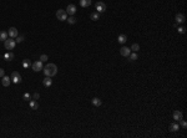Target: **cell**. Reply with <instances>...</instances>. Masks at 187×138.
Here are the masks:
<instances>
[{
    "label": "cell",
    "instance_id": "1",
    "mask_svg": "<svg viewBox=\"0 0 187 138\" xmlns=\"http://www.w3.org/2000/svg\"><path fill=\"white\" fill-rule=\"evenodd\" d=\"M43 70H44V73L46 76H49V77H52V76H55L56 73H58V66H56L55 64H47Z\"/></svg>",
    "mask_w": 187,
    "mask_h": 138
},
{
    "label": "cell",
    "instance_id": "2",
    "mask_svg": "<svg viewBox=\"0 0 187 138\" xmlns=\"http://www.w3.org/2000/svg\"><path fill=\"white\" fill-rule=\"evenodd\" d=\"M56 17H58V20H60V21H66V19H67V13H66V10L59 9L58 11H56Z\"/></svg>",
    "mask_w": 187,
    "mask_h": 138
},
{
    "label": "cell",
    "instance_id": "3",
    "mask_svg": "<svg viewBox=\"0 0 187 138\" xmlns=\"http://www.w3.org/2000/svg\"><path fill=\"white\" fill-rule=\"evenodd\" d=\"M15 45H16V42H15V40H13L11 37H10V39H6V40L4 41V46H5L6 50H13V49L15 47Z\"/></svg>",
    "mask_w": 187,
    "mask_h": 138
},
{
    "label": "cell",
    "instance_id": "4",
    "mask_svg": "<svg viewBox=\"0 0 187 138\" xmlns=\"http://www.w3.org/2000/svg\"><path fill=\"white\" fill-rule=\"evenodd\" d=\"M11 82H14V83H20L21 82V76H20V73H19L17 71H14L13 73H11Z\"/></svg>",
    "mask_w": 187,
    "mask_h": 138
},
{
    "label": "cell",
    "instance_id": "5",
    "mask_svg": "<svg viewBox=\"0 0 187 138\" xmlns=\"http://www.w3.org/2000/svg\"><path fill=\"white\" fill-rule=\"evenodd\" d=\"M31 67H32V70H34L35 72H39V71H41V70L44 69V66H43V62H41L40 60H39V61H35V62H32Z\"/></svg>",
    "mask_w": 187,
    "mask_h": 138
},
{
    "label": "cell",
    "instance_id": "6",
    "mask_svg": "<svg viewBox=\"0 0 187 138\" xmlns=\"http://www.w3.org/2000/svg\"><path fill=\"white\" fill-rule=\"evenodd\" d=\"M95 8H96V11H97L99 14H101V13H104V11L106 10V5H105V3H102V1H97V3L95 4Z\"/></svg>",
    "mask_w": 187,
    "mask_h": 138
},
{
    "label": "cell",
    "instance_id": "7",
    "mask_svg": "<svg viewBox=\"0 0 187 138\" xmlns=\"http://www.w3.org/2000/svg\"><path fill=\"white\" fill-rule=\"evenodd\" d=\"M66 13H67V15H75V13H76V6L74 4H69L67 8H66Z\"/></svg>",
    "mask_w": 187,
    "mask_h": 138
},
{
    "label": "cell",
    "instance_id": "8",
    "mask_svg": "<svg viewBox=\"0 0 187 138\" xmlns=\"http://www.w3.org/2000/svg\"><path fill=\"white\" fill-rule=\"evenodd\" d=\"M10 82H11V78H10L9 76H5V75H4V76L1 77V83H3L4 87H8V86L10 85Z\"/></svg>",
    "mask_w": 187,
    "mask_h": 138
},
{
    "label": "cell",
    "instance_id": "9",
    "mask_svg": "<svg viewBox=\"0 0 187 138\" xmlns=\"http://www.w3.org/2000/svg\"><path fill=\"white\" fill-rule=\"evenodd\" d=\"M8 35H9L11 39L16 37V36L19 35V32H17V29H16V28H10V29H9V31H8Z\"/></svg>",
    "mask_w": 187,
    "mask_h": 138
},
{
    "label": "cell",
    "instance_id": "10",
    "mask_svg": "<svg viewBox=\"0 0 187 138\" xmlns=\"http://www.w3.org/2000/svg\"><path fill=\"white\" fill-rule=\"evenodd\" d=\"M120 54H121L122 56L127 57V56L131 54V49H130V47H126V46H124V47H121V49H120Z\"/></svg>",
    "mask_w": 187,
    "mask_h": 138
},
{
    "label": "cell",
    "instance_id": "11",
    "mask_svg": "<svg viewBox=\"0 0 187 138\" xmlns=\"http://www.w3.org/2000/svg\"><path fill=\"white\" fill-rule=\"evenodd\" d=\"M172 117H173V120H175L176 122H178V121L182 120V112H181V111H175L173 114H172Z\"/></svg>",
    "mask_w": 187,
    "mask_h": 138
},
{
    "label": "cell",
    "instance_id": "12",
    "mask_svg": "<svg viewBox=\"0 0 187 138\" xmlns=\"http://www.w3.org/2000/svg\"><path fill=\"white\" fill-rule=\"evenodd\" d=\"M43 83H44V86L45 87H50L51 85H52V80H51V77H49V76H46L44 80H43Z\"/></svg>",
    "mask_w": 187,
    "mask_h": 138
},
{
    "label": "cell",
    "instance_id": "13",
    "mask_svg": "<svg viewBox=\"0 0 187 138\" xmlns=\"http://www.w3.org/2000/svg\"><path fill=\"white\" fill-rule=\"evenodd\" d=\"M91 102H92V105H94V106H96V107H100V106L102 105V101L100 100L99 97H94L92 100H91Z\"/></svg>",
    "mask_w": 187,
    "mask_h": 138
},
{
    "label": "cell",
    "instance_id": "14",
    "mask_svg": "<svg viewBox=\"0 0 187 138\" xmlns=\"http://www.w3.org/2000/svg\"><path fill=\"white\" fill-rule=\"evenodd\" d=\"M176 23H177V24L185 23V15H183V14H177V15H176Z\"/></svg>",
    "mask_w": 187,
    "mask_h": 138
},
{
    "label": "cell",
    "instance_id": "15",
    "mask_svg": "<svg viewBox=\"0 0 187 138\" xmlns=\"http://www.w3.org/2000/svg\"><path fill=\"white\" fill-rule=\"evenodd\" d=\"M117 41H119L120 44H125V42L127 41V36H126L125 34H121V35H119V37H117Z\"/></svg>",
    "mask_w": 187,
    "mask_h": 138
},
{
    "label": "cell",
    "instance_id": "16",
    "mask_svg": "<svg viewBox=\"0 0 187 138\" xmlns=\"http://www.w3.org/2000/svg\"><path fill=\"white\" fill-rule=\"evenodd\" d=\"M91 5V0H80V6L82 8H87Z\"/></svg>",
    "mask_w": 187,
    "mask_h": 138
},
{
    "label": "cell",
    "instance_id": "17",
    "mask_svg": "<svg viewBox=\"0 0 187 138\" xmlns=\"http://www.w3.org/2000/svg\"><path fill=\"white\" fill-rule=\"evenodd\" d=\"M66 21H67L69 24L74 25V24H76V21H78V20H76V17H75L74 15H70V16H69V17L66 19Z\"/></svg>",
    "mask_w": 187,
    "mask_h": 138
},
{
    "label": "cell",
    "instance_id": "18",
    "mask_svg": "<svg viewBox=\"0 0 187 138\" xmlns=\"http://www.w3.org/2000/svg\"><path fill=\"white\" fill-rule=\"evenodd\" d=\"M178 129H180V126H178L176 122H175V123H171V124H170V131H171V132H177Z\"/></svg>",
    "mask_w": 187,
    "mask_h": 138
},
{
    "label": "cell",
    "instance_id": "19",
    "mask_svg": "<svg viewBox=\"0 0 187 138\" xmlns=\"http://www.w3.org/2000/svg\"><path fill=\"white\" fill-rule=\"evenodd\" d=\"M90 17H91V20L96 21V20H99V19H100V14H99L97 11H95V13H92V14L90 15Z\"/></svg>",
    "mask_w": 187,
    "mask_h": 138
},
{
    "label": "cell",
    "instance_id": "20",
    "mask_svg": "<svg viewBox=\"0 0 187 138\" xmlns=\"http://www.w3.org/2000/svg\"><path fill=\"white\" fill-rule=\"evenodd\" d=\"M8 31H0V40L1 41H5L6 39H8Z\"/></svg>",
    "mask_w": 187,
    "mask_h": 138
},
{
    "label": "cell",
    "instance_id": "21",
    "mask_svg": "<svg viewBox=\"0 0 187 138\" xmlns=\"http://www.w3.org/2000/svg\"><path fill=\"white\" fill-rule=\"evenodd\" d=\"M29 106H30V108H32V110H37V107H39V103H37L36 101H30Z\"/></svg>",
    "mask_w": 187,
    "mask_h": 138
},
{
    "label": "cell",
    "instance_id": "22",
    "mask_svg": "<svg viewBox=\"0 0 187 138\" xmlns=\"http://www.w3.org/2000/svg\"><path fill=\"white\" fill-rule=\"evenodd\" d=\"M128 57H130V61H135V60H137L139 55H137V52H134V54H130Z\"/></svg>",
    "mask_w": 187,
    "mask_h": 138
},
{
    "label": "cell",
    "instance_id": "23",
    "mask_svg": "<svg viewBox=\"0 0 187 138\" xmlns=\"http://www.w3.org/2000/svg\"><path fill=\"white\" fill-rule=\"evenodd\" d=\"M131 50H132L134 52H137V51L140 50V45H139V44H134L132 46H131Z\"/></svg>",
    "mask_w": 187,
    "mask_h": 138
},
{
    "label": "cell",
    "instance_id": "24",
    "mask_svg": "<svg viewBox=\"0 0 187 138\" xmlns=\"http://www.w3.org/2000/svg\"><path fill=\"white\" fill-rule=\"evenodd\" d=\"M15 39H16L15 42H21V41H24V35H17Z\"/></svg>",
    "mask_w": 187,
    "mask_h": 138
},
{
    "label": "cell",
    "instance_id": "25",
    "mask_svg": "<svg viewBox=\"0 0 187 138\" xmlns=\"http://www.w3.org/2000/svg\"><path fill=\"white\" fill-rule=\"evenodd\" d=\"M47 58H49L47 55H41V56H40V61H41V62H45V61H47Z\"/></svg>",
    "mask_w": 187,
    "mask_h": 138
},
{
    "label": "cell",
    "instance_id": "26",
    "mask_svg": "<svg viewBox=\"0 0 187 138\" xmlns=\"http://www.w3.org/2000/svg\"><path fill=\"white\" fill-rule=\"evenodd\" d=\"M5 58H9V60H13V58H14V54H13V52H9V54H6V55H5Z\"/></svg>",
    "mask_w": 187,
    "mask_h": 138
},
{
    "label": "cell",
    "instance_id": "27",
    "mask_svg": "<svg viewBox=\"0 0 187 138\" xmlns=\"http://www.w3.org/2000/svg\"><path fill=\"white\" fill-rule=\"evenodd\" d=\"M29 65H30V64H29V60H28V58H25L24 62H23V66H24V67H29Z\"/></svg>",
    "mask_w": 187,
    "mask_h": 138
},
{
    "label": "cell",
    "instance_id": "28",
    "mask_svg": "<svg viewBox=\"0 0 187 138\" xmlns=\"http://www.w3.org/2000/svg\"><path fill=\"white\" fill-rule=\"evenodd\" d=\"M177 31H178L180 34H185V31H186V29H185V28H182V26H180V28L177 29Z\"/></svg>",
    "mask_w": 187,
    "mask_h": 138
},
{
    "label": "cell",
    "instance_id": "29",
    "mask_svg": "<svg viewBox=\"0 0 187 138\" xmlns=\"http://www.w3.org/2000/svg\"><path fill=\"white\" fill-rule=\"evenodd\" d=\"M180 122H181V126H182L183 128H186V127H187V123H186V121H183V120H181Z\"/></svg>",
    "mask_w": 187,
    "mask_h": 138
},
{
    "label": "cell",
    "instance_id": "30",
    "mask_svg": "<svg viewBox=\"0 0 187 138\" xmlns=\"http://www.w3.org/2000/svg\"><path fill=\"white\" fill-rule=\"evenodd\" d=\"M32 97H34V100H39L40 95H39V93H34V96H32Z\"/></svg>",
    "mask_w": 187,
    "mask_h": 138
},
{
    "label": "cell",
    "instance_id": "31",
    "mask_svg": "<svg viewBox=\"0 0 187 138\" xmlns=\"http://www.w3.org/2000/svg\"><path fill=\"white\" fill-rule=\"evenodd\" d=\"M4 75H5V71H4L3 69H0V77H3Z\"/></svg>",
    "mask_w": 187,
    "mask_h": 138
},
{
    "label": "cell",
    "instance_id": "32",
    "mask_svg": "<svg viewBox=\"0 0 187 138\" xmlns=\"http://www.w3.org/2000/svg\"><path fill=\"white\" fill-rule=\"evenodd\" d=\"M29 98H30V95H29V93H25V95H24V100H29Z\"/></svg>",
    "mask_w": 187,
    "mask_h": 138
}]
</instances>
